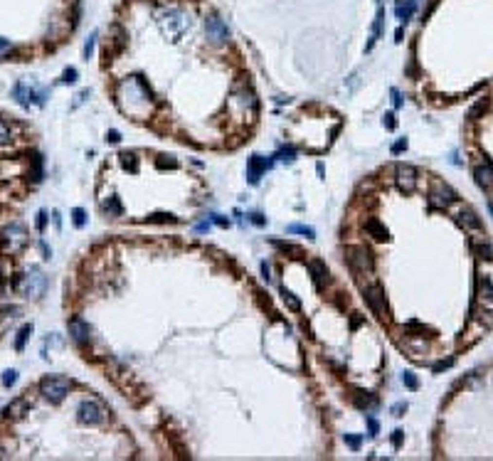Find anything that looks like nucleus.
I'll return each instance as SVG.
<instances>
[{"instance_id":"obj_1","label":"nucleus","mask_w":493,"mask_h":461,"mask_svg":"<svg viewBox=\"0 0 493 461\" xmlns=\"http://www.w3.org/2000/svg\"><path fill=\"white\" fill-rule=\"evenodd\" d=\"M116 96H119V101H121V106H124V111H128V113H138L150 99V89L146 87V82L143 79H138V76H131V79H124L121 84H119V92H116Z\"/></svg>"},{"instance_id":"obj_2","label":"nucleus","mask_w":493,"mask_h":461,"mask_svg":"<svg viewBox=\"0 0 493 461\" xmlns=\"http://www.w3.org/2000/svg\"><path fill=\"white\" fill-rule=\"evenodd\" d=\"M187 27H190V20H187V15L180 13L178 8H170V10L163 13V30H165V35L170 37L173 42L183 40V35L187 32Z\"/></svg>"},{"instance_id":"obj_3","label":"nucleus","mask_w":493,"mask_h":461,"mask_svg":"<svg viewBox=\"0 0 493 461\" xmlns=\"http://www.w3.org/2000/svg\"><path fill=\"white\" fill-rule=\"evenodd\" d=\"M72 390V382L67 377H45L40 382V392L50 400V402H62Z\"/></svg>"},{"instance_id":"obj_4","label":"nucleus","mask_w":493,"mask_h":461,"mask_svg":"<svg viewBox=\"0 0 493 461\" xmlns=\"http://www.w3.org/2000/svg\"><path fill=\"white\" fill-rule=\"evenodd\" d=\"M45 291H47V277L37 266H32L25 274V279H22V294L27 298H40Z\"/></svg>"},{"instance_id":"obj_5","label":"nucleus","mask_w":493,"mask_h":461,"mask_svg":"<svg viewBox=\"0 0 493 461\" xmlns=\"http://www.w3.org/2000/svg\"><path fill=\"white\" fill-rule=\"evenodd\" d=\"M363 294H365V301H367V306H370V311H372L377 318H380V321H385V318H387V298H385L383 286H377V284L365 286Z\"/></svg>"},{"instance_id":"obj_6","label":"nucleus","mask_w":493,"mask_h":461,"mask_svg":"<svg viewBox=\"0 0 493 461\" xmlns=\"http://www.w3.org/2000/svg\"><path fill=\"white\" fill-rule=\"evenodd\" d=\"M346 257H348V264L355 269L358 274H365V272L370 274L372 266H375V259H372V254H370L367 247H348Z\"/></svg>"},{"instance_id":"obj_7","label":"nucleus","mask_w":493,"mask_h":461,"mask_svg":"<svg viewBox=\"0 0 493 461\" xmlns=\"http://www.w3.org/2000/svg\"><path fill=\"white\" fill-rule=\"evenodd\" d=\"M13 96L22 104V106H30V104H45V96H47V92H40V89H35V84L32 82H27V79H22V82H18L15 84V89H13Z\"/></svg>"},{"instance_id":"obj_8","label":"nucleus","mask_w":493,"mask_h":461,"mask_svg":"<svg viewBox=\"0 0 493 461\" xmlns=\"http://www.w3.org/2000/svg\"><path fill=\"white\" fill-rule=\"evenodd\" d=\"M77 414H79V419L84 422V424H104V422H106V409L96 400H84L79 405Z\"/></svg>"},{"instance_id":"obj_9","label":"nucleus","mask_w":493,"mask_h":461,"mask_svg":"<svg viewBox=\"0 0 493 461\" xmlns=\"http://www.w3.org/2000/svg\"><path fill=\"white\" fill-rule=\"evenodd\" d=\"M429 203L434 205V207H449V205H454L456 203V193L446 185V183H441V180H434L432 183V190H429Z\"/></svg>"},{"instance_id":"obj_10","label":"nucleus","mask_w":493,"mask_h":461,"mask_svg":"<svg viewBox=\"0 0 493 461\" xmlns=\"http://www.w3.org/2000/svg\"><path fill=\"white\" fill-rule=\"evenodd\" d=\"M25 242H27V232L22 229V224H10L3 229V249L5 252L15 254L25 247Z\"/></svg>"},{"instance_id":"obj_11","label":"nucleus","mask_w":493,"mask_h":461,"mask_svg":"<svg viewBox=\"0 0 493 461\" xmlns=\"http://www.w3.org/2000/svg\"><path fill=\"white\" fill-rule=\"evenodd\" d=\"M205 35H207V40L212 45H224L227 40H230V27H227L217 15H210L205 20Z\"/></svg>"},{"instance_id":"obj_12","label":"nucleus","mask_w":493,"mask_h":461,"mask_svg":"<svg viewBox=\"0 0 493 461\" xmlns=\"http://www.w3.org/2000/svg\"><path fill=\"white\" fill-rule=\"evenodd\" d=\"M230 104H232L235 109H242V111H254V109L259 106L256 94H254L249 87H239V89H235L232 96H230Z\"/></svg>"},{"instance_id":"obj_13","label":"nucleus","mask_w":493,"mask_h":461,"mask_svg":"<svg viewBox=\"0 0 493 461\" xmlns=\"http://www.w3.org/2000/svg\"><path fill=\"white\" fill-rule=\"evenodd\" d=\"M69 338L77 343V345H87V343L91 340V328H89V323H87L84 318H79V316H74V318L69 321Z\"/></svg>"},{"instance_id":"obj_14","label":"nucleus","mask_w":493,"mask_h":461,"mask_svg":"<svg viewBox=\"0 0 493 461\" xmlns=\"http://www.w3.org/2000/svg\"><path fill=\"white\" fill-rule=\"evenodd\" d=\"M395 175H397L400 190H404V193H412V190L417 187V168H412L407 163H400L397 170H395Z\"/></svg>"},{"instance_id":"obj_15","label":"nucleus","mask_w":493,"mask_h":461,"mask_svg":"<svg viewBox=\"0 0 493 461\" xmlns=\"http://www.w3.org/2000/svg\"><path fill=\"white\" fill-rule=\"evenodd\" d=\"M272 168V161H267V158H261V156H252L249 158V163H247V180L252 183V185H256L259 183V178L264 175Z\"/></svg>"},{"instance_id":"obj_16","label":"nucleus","mask_w":493,"mask_h":461,"mask_svg":"<svg viewBox=\"0 0 493 461\" xmlns=\"http://www.w3.org/2000/svg\"><path fill=\"white\" fill-rule=\"evenodd\" d=\"M365 232L372 237V240H377V242H387L390 240V232H387V227L377 220V217H367L365 220Z\"/></svg>"},{"instance_id":"obj_17","label":"nucleus","mask_w":493,"mask_h":461,"mask_svg":"<svg viewBox=\"0 0 493 461\" xmlns=\"http://www.w3.org/2000/svg\"><path fill=\"white\" fill-rule=\"evenodd\" d=\"M309 272L313 274V281H316L318 289L328 281V269H326V264H323L321 259H311V261H309Z\"/></svg>"},{"instance_id":"obj_18","label":"nucleus","mask_w":493,"mask_h":461,"mask_svg":"<svg viewBox=\"0 0 493 461\" xmlns=\"http://www.w3.org/2000/svg\"><path fill=\"white\" fill-rule=\"evenodd\" d=\"M474 178H476V183L481 185V187H491L493 185V166L486 161L483 166H476V170H474Z\"/></svg>"},{"instance_id":"obj_19","label":"nucleus","mask_w":493,"mask_h":461,"mask_svg":"<svg viewBox=\"0 0 493 461\" xmlns=\"http://www.w3.org/2000/svg\"><path fill=\"white\" fill-rule=\"evenodd\" d=\"M383 25H385V10L380 8L377 10V18H375V27H372V35H370V42H367V52L375 47V42H377V37H380V32H383Z\"/></svg>"},{"instance_id":"obj_20","label":"nucleus","mask_w":493,"mask_h":461,"mask_svg":"<svg viewBox=\"0 0 493 461\" xmlns=\"http://www.w3.org/2000/svg\"><path fill=\"white\" fill-rule=\"evenodd\" d=\"M414 8H417V0H407V3H397V5H395V15H397V20H400V22H407V20L412 18Z\"/></svg>"},{"instance_id":"obj_21","label":"nucleus","mask_w":493,"mask_h":461,"mask_svg":"<svg viewBox=\"0 0 493 461\" xmlns=\"http://www.w3.org/2000/svg\"><path fill=\"white\" fill-rule=\"evenodd\" d=\"M101 210H104L109 217H121V212H124V207H121V203H119L116 195H111L109 200H104V203H101Z\"/></svg>"},{"instance_id":"obj_22","label":"nucleus","mask_w":493,"mask_h":461,"mask_svg":"<svg viewBox=\"0 0 493 461\" xmlns=\"http://www.w3.org/2000/svg\"><path fill=\"white\" fill-rule=\"evenodd\" d=\"M353 402H355L360 409H375V407H377V397L370 395V392H355Z\"/></svg>"},{"instance_id":"obj_23","label":"nucleus","mask_w":493,"mask_h":461,"mask_svg":"<svg viewBox=\"0 0 493 461\" xmlns=\"http://www.w3.org/2000/svg\"><path fill=\"white\" fill-rule=\"evenodd\" d=\"M478 291H481V298L493 306V284H491L488 277H481V279H478Z\"/></svg>"},{"instance_id":"obj_24","label":"nucleus","mask_w":493,"mask_h":461,"mask_svg":"<svg viewBox=\"0 0 493 461\" xmlns=\"http://www.w3.org/2000/svg\"><path fill=\"white\" fill-rule=\"evenodd\" d=\"M459 222H461V224H466V227H471V229H481V222H478V217H476V215H474L471 210H466V207H464V210L459 212Z\"/></svg>"},{"instance_id":"obj_25","label":"nucleus","mask_w":493,"mask_h":461,"mask_svg":"<svg viewBox=\"0 0 493 461\" xmlns=\"http://www.w3.org/2000/svg\"><path fill=\"white\" fill-rule=\"evenodd\" d=\"M286 232H289V235H306L309 240H316V229H313V227H306V224H289Z\"/></svg>"},{"instance_id":"obj_26","label":"nucleus","mask_w":493,"mask_h":461,"mask_svg":"<svg viewBox=\"0 0 493 461\" xmlns=\"http://www.w3.org/2000/svg\"><path fill=\"white\" fill-rule=\"evenodd\" d=\"M32 335V323H27V326H22L20 328V333H18V340H15V350H22L25 348V343H27V338Z\"/></svg>"},{"instance_id":"obj_27","label":"nucleus","mask_w":493,"mask_h":461,"mask_svg":"<svg viewBox=\"0 0 493 461\" xmlns=\"http://www.w3.org/2000/svg\"><path fill=\"white\" fill-rule=\"evenodd\" d=\"M121 166L128 168L131 173L138 170V158H136V153H121Z\"/></svg>"},{"instance_id":"obj_28","label":"nucleus","mask_w":493,"mask_h":461,"mask_svg":"<svg viewBox=\"0 0 493 461\" xmlns=\"http://www.w3.org/2000/svg\"><path fill=\"white\" fill-rule=\"evenodd\" d=\"M281 298H284V303L289 306L291 311H301V301L291 294V291H286V289H281Z\"/></svg>"},{"instance_id":"obj_29","label":"nucleus","mask_w":493,"mask_h":461,"mask_svg":"<svg viewBox=\"0 0 493 461\" xmlns=\"http://www.w3.org/2000/svg\"><path fill=\"white\" fill-rule=\"evenodd\" d=\"M402 385H404L407 390H412V392H414V390H420V380L414 377V372H409V370H407V372H402Z\"/></svg>"},{"instance_id":"obj_30","label":"nucleus","mask_w":493,"mask_h":461,"mask_svg":"<svg viewBox=\"0 0 493 461\" xmlns=\"http://www.w3.org/2000/svg\"><path fill=\"white\" fill-rule=\"evenodd\" d=\"M146 222H178V217L175 215H170V212H156V215H148L146 217Z\"/></svg>"},{"instance_id":"obj_31","label":"nucleus","mask_w":493,"mask_h":461,"mask_svg":"<svg viewBox=\"0 0 493 461\" xmlns=\"http://www.w3.org/2000/svg\"><path fill=\"white\" fill-rule=\"evenodd\" d=\"M13 141V131H10V126L0 119V146H5V143H10Z\"/></svg>"},{"instance_id":"obj_32","label":"nucleus","mask_w":493,"mask_h":461,"mask_svg":"<svg viewBox=\"0 0 493 461\" xmlns=\"http://www.w3.org/2000/svg\"><path fill=\"white\" fill-rule=\"evenodd\" d=\"M343 442H346L353 451H358L360 444H363V437H360V434H343Z\"/></svg>"},{"instance_id":"obj_33","label":"nucleus","mask_w":493,"mask_h":461,"mask_svg":"<svg viewBox=\"0 0 493 461\" xmlns=\"http://www.w3.org/2000/svg\"><path fill=\"white\" fill-rule=\"evenodd\" d=\"M72 220H74V224H77V227H84V224H87V212H84L82 207H77V210L72 212Z\"/></svg>"},{"instance_id":"obj_34","label":"nucleus","mask_w":493,"mask_h":461,"mask_svg":"<svg viewBox=\"0 0 493 461\" xmlns=\"http://www.w3.org/2000/svg\"><path fill=\"white\" fill-rule=\"evenodd\" d=\"M276 158H281V161H286V163H291V161H293V158H296V148H291V146H289V148H281V150H279V156H276Z\"/></svg>"},{"instance_id":"obj_35","label":"nucleus","mask_w":493,"mask_h":461,"mask_svg":"<svg viewBox=\"0 0 493 461\" xmlns=\"http://www.w3.org/2000/svg\"><path fill=\"white\" fill-rule=\"evenodd\" d=\"M77 76H79V74H77V69H74V67H72V69H64L62 82H64V84H74V82H77Z\"/></svg>"},{"instance_id":"obj_36","label":"nucleus","mask_w":493,"mask_h":461,"mask_svg":"<svg viewBox=\"0 0 493 461\" xmlns=\"http://www.w3.org/2000/svg\"><path fill=\"white\" fill-rule=\"evenodd\" d=\"M272 244L276 247V249H281V252H291V254H296L298 249L293 247V244H289V242H281V240H272Z\"/></svg>"},{"instance_id":"obj_37","label":"nucleus","mask_w":493,"mask_h":461,"mask_svg":"<svg viewBox=\"0 0 493 461\" xmlns=\"http://www.w3.org/2000/svg\"><path fill=\"white\" fill-rule=\"evenodd\" d=\"M22 409H25V402H15V405H10V407L5 409V414H8V417H10V414H13V417H22Z\"/></svg>"},{"instance_id":"obj_38","label":"nucleus","mask_w":493,"mask_h":461,"mask_svg":"<svg viewBox=\"0 0 493 461\" xmlns=\"http://www.w3.org/2000/svg\"><path fill=\"white\" fill-rule=\"evenodd\" d=\"M15 380H18V372H15V370H5V372H3V385H5V387L15 385Z\"/></svg>"},{"instance_id":"obj_39","label":"nucleus","mask_w":493,"mask_h":461,"mask_svg":"<svg viewBox=\"0 0 493 461\" xmlns=\"http://www.w3.org/2000/svg\"><path fill=\"white\" fill-rule=\"evenodd\" d=\"M377 432H380V424H377V419L367 417V434H370V437H377Z\"/></svg>"},{"instance_id":"obj_40","label":"nucleus","mask_w":493,"mask_h":461,"mask_svg":"<svg viewBox=\"0 0 493 461\" xmlns=\"http://www.w3.org/2000/svg\"><path fill=\"white\" fill-rule=\"evenodd\" d=\"M390 150L395 153V156H400V153H402V150H407V138H400V141H395Z\"/></svg>"},{"instance_id":"obj_41","label":"nucleus","mask_w":493,"mask_h":461,"mask_svg":"<svg viewBox=\"0 0 493 461\" xmlns=\"http://www.w3.org/2000/svg\"><path fill=\"white\" fill-rule=\"evenodd\" d=\"M392 417H404V412H407V402H397V405H392Z\"/></svg>"},{"instance_id":"obj_42","label":"nucleus","mask_w":493,"mask_h":461,"mask_svg":"<svg viewBox=\"0 0 493 461\" xmlns=\"http://www.w3.org/2000/svg\"><path fill=\"white\" fill-rule=\"evenodd\" d=\"M10 52H13V42L0 37V57H5V55H10Z\"/></svg>"},{"instance_id":"obj_43","label":"nucleus","mask_w":493,"mask_h":461,"mask_svg":"<svg viewBox=\"0 0 493 461\" xmlns=\"http://www.w3.org/2000/svg\"><path fill=\"white\" fill-rule=\"evenodd\" d=\"M94 40H96V32L89 37V40H87V45H84V57H87V59H89V57H91V52H94Z\"/></svg>"},{"instance_id":"obj_44","label":"nucleus","mask_w":493,"mask_h":461,"mask_svg":"<svg viewBox=\"0 0 493 461\" xmlns=\"http://www.w3.org/2000/svg\"><path fill=\"white\" fill-rule=\"evenodd\" d=\"M249 220H252V224H256V227H264V224H267V217L259 215V212H252Z\"/></svg>"},{"instance_id":"obj_45","label":"nucleus","mask_w":493,"mask_h":461,"mask_svg":"<svg viewBox=\"0 0 493 461\" xmlns=\"http://www.w3.org/2000/svg\"><path fill=\"white\" fill-rule=\"evenodd\" d=\"M383 124H385V129L387 131H392L397 124H395V113H385V119H383Z\"/></svg>"},{"instance_id":"obj_46","label":"nucleus","mask_w":493,"mask_h":461,"mask_svg":"<svg viewBox=\"0 0 493 461\" xmlns=\"http://www.w3.org/2000/svg\"><path fill=\"white\" fill-rule=\"evenodd\" d=\"M451 365H454V358L441 360V363H437V365H434V372H441V370H446V368H451Z\"/></svg>"},{"instance_id":"obj_47","label":"nucleus","mask_w":493,"mask_h":461,"mask_svg":"<svg viewBox=\"0 0 493 461\" xmlns=\"http://www.w3.org/2000/svg\"><path fill=\"white\" fill-rule=\"evenodd\" d=\"M402 434H404V432H400V429H397V432H392V446H395V449H400V446H402Z\"/></svg>"},{"instance_id":"obj_48","label":"nucleus","mask_w":493,"mask_h":461,"mask_svg":"<svg viewBox=\"0 0 493 461\" xmlns=\"http://www.w3.org/2000/svg\"><path fill=\"white\" fill-rule=\"evenodd\" d=\"M212 222H215V224H219V227H230V220H227V217H222V215H212Z\"/></svg>"},{"instance_id":"obj_49","label":"nucleus","mask_w":493,"mask_h":461,"mask_svg":"<svg viewBox=\"0 0 493 461\" xmlns=\"http://www.w3.org/2000/svg\"><path fill=\"white\" fill-rule=\"evenodd\" d=\"M261 277H264V279H267V281L272 279V266H269L267 261H261Z\"/></svg>"},{"instance_id":"obj_50","label":"nucleus","mask_w":493,"mask_h":461,"mask_svg":"<svg viewBox=\"0 0 493 461\" xmlns=\"http://www.w3.org/2000/svg\"><path fill=\"white\" fill-rule=\"evenodd\" d=\"M106 141H109V143H119V141H121V133H119V131H109V133H106Z\"/></svg>"},{"instance_id":"obj_51","label":"nucleus","mask_w":493,"mask_h":461,"mask_svg":"<svg viewBox=\"0 0 493 461\" xmlns=\"http://www.w3.org/2000/svg\"><path fill=\"white\" fill-rule=\"evenodd\" d=\"M45 224H47V215H45V212H40V215H37V229L42 232V229H45Z\"/></svg>"},{"instance_id":"obj_52","label":"nucleus","mask_w":493,"mask_h":461,"mask_svg":"<svg viewBox=\"0 0 493 461\" xmlns=\"http://www.w3.org/2000/svg\"><path fill=\"white\" fill-rule=\"evenodd\" d=\"M392 104H395L397 109L402 106V96H400V92H397V89H392Z\"/></svg>"},{"instance_id":"obj_53","label":"nucleus","mask_w":493,"mask_h":461,"mask_svg":"<svg viewBox=\"0 0 493 461\" xmlns=\"http://www.w3.org/2000/svg\"><path fill=\"white\" fill-rule=\"evenodd\" d=\"M210 229V222H202V224H198V232H207Z\"/></svg>"},{"instance_id":"obj_54","label":"nucleus","mask_w":493,"mask_h":461,"mask_svg":"<svg viewBox=\"0 0 493 461\" xmlns=\"http://www.w3.org/2000/svg\"><path fill=\"white\" fill-rule=\"evenodd\" d=\"M402 35H404L402 27H397V30H395V40H397V42H402Z\"/></svg>"},{"instance_id":"obj_55","label":"nucleus","mask_w":493,"mask_h":461,"mask_svg":"<svg viewBox=\"0 0 493 461\" xmlns=\"http://www.w3.org/2000/svg\"><path fill=\"white\" fill-rule=\"evenodd\" d=\"M52 217H55V224H57V227H62V217H59V212H55Z\"/></svg>"}]
</instances>
